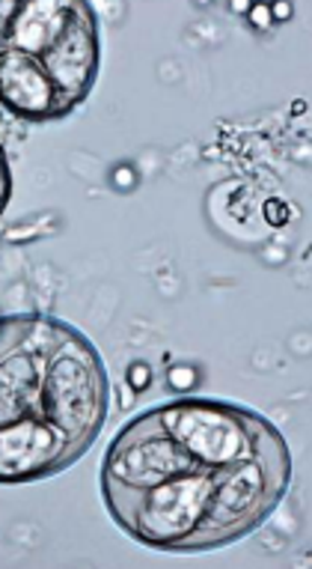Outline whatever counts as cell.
Here are the masks:
<instances>
[{"mask_svg": "<svg viewBox=\"0 0 312 569\" xmlns=\"http://www.w3.org/2000/svg\"><path fill=\"white\" fill-rule=\"evenodd\" d=\"M292 486V453L283 432L262 418L253 432V457L214 471L209 513L175 551H212L248 537L274 513Z\"/></svg>", "mask_w": 312, "mask_h": 569, "instance_id": "1", "label": "cell"}, {"mask_svg": "<svg viewBox=\"0 0 312 569\" xmlns=\"http://www.w3.org/2000/svg\"><path fill=\"white\" fill-rule=\"evenodd\" d=\"M111 409V376L104 358L81 328L69 331L42 376L39 418H46L78 459L99 439Z\"/></svg>", "mask_w": 312, "mask_h": 569, "instance_id": "2", "label": "cell"}, {"mask_svg": "<svg viewBox=\"0 0 312 569\" xmlns=\"http://www.w3.org/2000/svg\"><path fill=\"white\" fill-rule=\"evenodd\" d=\"M161 430L200 468L218 471L253 457V432L262 415L227 400H175L155 406Z\"/></svg>", "mask_w": 312, "mask_h": 569, "instance_id": "3", "label": "cell"}, {"mask_svg": "<svg viewBox=\"0 0 312 569\" xmlns=\"http://www.w3.org/2000/svg\"><path fill=\"white\" fill-rule=\"evenodd\" d=\"M212 489L214 471L209 468L184 471L152 489H143L125 533L149 549L175 551V546L188 540L209 513Z\"/></svg>", "mask_w": 312, "mask_h": 569, "instance_id": "4", "label": "cell"}, {"mask_svg": "<svg viewBox=\"0 0 312 569\" xmlns=\"http://www.w3.org/2000/svg\"><path fill=\"white\" fill-rule=\"evenodd\" d=\"M197 468L200 466L161 430L155 411L149 409L113 436L104 453L101 480L131 486V489H152L170 477Z\"/></svg>", "mask_w": 312, "mask_h": 569, "instance_id": "5", "label": "cell"}, {"mask_svg": "<svg viewBox=\"0 0 312 569\" xmlns=\"http://www.w3.org/2000/svg\"><path fill=\"white\" fill-rule=\"evenodd\" d=\"M39 63L48 72V78L54 81L57 93L78 111L87 102V96L92 93L95 81H99L101 66L99 16H95L90 3L74 0L69 28L54 46L48 48L46 54L39 57Z\"/></svg>", "mask_w": 312, "mask_h": 569, "instance_id": "6", "label": "cell"}, {"mask_svg": "<svg viewBox=\"0 0 312 569\" xmlns=\"http://www.w3.org/2000/svg\"><path fill=\"white\" fill-rule=\"evenodd\" d=\"M72 462H78V453L39 415L0 427V483H37Z\"/></svg>", "mask_w": 312, "mask_h": 569, "instance_id": "7", "label": "cell"}, {"mask_svg": "<svg viewBox=\"0 0 312 569\" xmlns=\"http://www.w3.org/2000/svg\"><path fill=\"white\" fill-rule=\"evenodd\" d=\"M0 102L7 104L19 120L48 122L66 120L74 108L57 93L54 81L48 78L37 57L7 48L0 54Z\"/></svg>", "mask_w": 312, "mask_h": 569, "instance_id": "8", "label": "cell"}, {"mask_svg": "<svg viewBox=\"0 0 312 569\" xmlns=\"http://www.w3.org/2000/svg\"><path fill=\"white\" fill-rule=\"evenodd\" d=\"M48 361L24 349L0 355V427L39 415V393Z\"/></svg>", "mask_w": 312, "mask_h": 569, "instance_id": "9", "label": "cell"}, {"mask_svg": "<svg viewBox=\"0 0 312 569\" xmlns=\"http://www.w3.org/2000/svg\"><path fill=\"white\" fill-rule=\"evenodd\" d=\"M72 12L74 0L72 3H63V0H30V3H19V10L12 16L10 48L39 60L48 48L54 46L57 39L63 37L69 21H72Z\"/></svg>", "mask_w": 312, "mask_h": 569, "instance_id": "10", "label": "cell"}, {"mask_svg": "<svg viewBox=\"0 0 312 569\" xmlns=\"http://www.w3.org/2000/svg\"><path fill=\"white\" fill-rule=\"evenodd\" d=\"M12 197V170H10V159H7V150L0 147V216H3V209L10 206Z\"/></svg>", "mask_w": 312, "mask_h": 569, "instance_id": "11", "label": "cell"}, {"mask_svg": "<svg viewBox=\"0 0 312 569\" xmlns=\"http://www.w3.org/2000/svg\"><path fill=\"white\" fill-rule=\"evenodd\" d=\"M19 10V3L12 0H0V54L10 48V28H12V16Z\"/></svg>", "mask_w": 312, "mask_h": 569, "instance_id": "12", "label": "cell"}, {"mask_svg": "<svg viewBox=\"0 0 312 569\" xmlns=\"http://www.w3.org/2000/svg\"><path fill=\"white\" fill-rule=\"evenodd\" d=\"M129 382L134 391H143L149 385V367L147 365H131L129 370Z\"/></svg>", "mask_w": 312, "mask_h": 569, "instance_id": "13", "label": "cell"}]
</instances>
